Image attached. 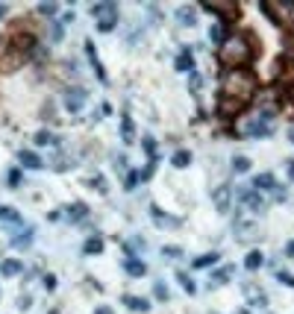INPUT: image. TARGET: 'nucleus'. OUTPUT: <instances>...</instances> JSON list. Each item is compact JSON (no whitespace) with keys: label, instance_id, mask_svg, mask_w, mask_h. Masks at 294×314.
Listing matches in <instances>:
<instances>
[{"label":"nucleus","instance_id":"nucleus-1","mask_svg":"<svg viewBox=\"0 0 294 314\" xmlns=\"http://www.w3.org/2000/svg\"><path fill=\"white\" fill-rule=\"evenodd\" d=\"M256 94V77L247 68H229L221 77V100H218V115L232 118L238 115Z\"/></svg>","mask_w":294,"mask_h":314},{"label":"nucleus","instance_id":"nucleus-2","mask_svg":"<svg viewBox=\"0 0 294 314\" xmlns=\"http://www.w3.org/2000/svg\"><path fill=\"white\" fill-rule=\"evenodd\" d=\"M253 56H256V50H253V41L247 38V35H229L224 38V44H221V50H218V59L224 68H247V65L253 62Z\"/></svg>","mask_w":294,"mask_h":314},{"label":"nucleus","instance_id":"nucleus-3","mask_svg":"<svg viewBox=\"0 0 294 314\" xmlns=\"http://www.w3.org/2000/svg\"><path fill=\"white\" fill-rule=\"evenodd\" d=\"M241 132H244L247 138H268V135L274 132V112H271V109L259 112L256 118H250L247 124L241 126Z\"/></svg>","mask_w":294,"mask_h":314},{"label":"nucleus","instance_id":"nucleus-4","mask_svg":"<svg viewBox=\"0 0 294 314\" xmlns=\"http://www.w3.org/2000/svg\"><path fill=\"white\" fill-rule=\"evenodd\" d=\"M86 100H89V94H86V88H80V85H74V88H68L65 97H62V103H65L68 112H80L83 106H86Z\"/></svg>","mask_w":294,"mask_h":314},{"label":"nucleus","instance_id":"nucleus-5","mask_svg":"<svg viewBox=\"0 0 294 314\" xmlns=\"http://www.w3.org/2000/svg\"><path fill=\"white\" fill-rule=\"evenodd\" d=\"M238 197L253 209V212H262L265 209V197H262L259 191H253V188H238Z\"/></svg>","mask_w":294,"mask_h":314},{"label":"nucleus","instance_id":"nucleus-6","mask_svg":"<svg viewBox=\"0 0 294 314\" xmlns=\"http://www.w3.org/2000/svg\"><path fill=\"white\" fill-rule=\"evenodd\" d=\"M18 161H21V167H27V170H38V167H44L41 156L33 153V150H21V153H18Z\"/></svg>","mask_w":294,"mask_h":314},{"label":"nucleus","instance_id":"nucleus-7","mask_svg":"<svg viewBox=\"0 0 294 314\" xmlns=\"http://www.w3.org/2000/svg\"><path fill=\"white\" fill-rule=\"evenodd\" d=\"M109 15H118V3H112V0H103V3H95L92 6V18H109Z\"/></svg>","mask_w":294,"mask_h":314},{"label":"nucleus","instance_id":"nucleus-8","mask_svg":"<svg viewBox=\"0 0 294 314\" xmlns=\"http://www.w3.org/2000/svg\"><path fill=\"white\" fill-rule=\"evenodd\" d=\"M177 21H180V27H195L197 24V9L195 6H180V9H177Z\"/></svg>","mask_w":294,"mask_h":314},{"label":"nucleus","instance_id":"nucleus-9","mask_svg":"<svg viewBox=\"0 0 294 314\" xmlns=\"http://www.w3.org/2000/svg\"><path fill=\"white\" fill-rule=\"evenodd\" d=\"M229 194H232V188H229V185H221V188H215L212 200H215L218 212H229Z\"/></svg>","mask_w":294,"mask_h":314},{"label":"nucleus","instance_id":"nucleus-10","mask_svg":"<svg viewBox=\"0 0 294 314\" xmlns=\"http://www.w3.org/2000/svg\"><path fill=\"white\" fill-rule=\"evenodd\" d=\"M30 244H33V229H30V226H24V229L12 238V247H15V250H27Z\"/></svg>","mask_w":294,"mask_h":314},{"label":"nucleus","instance_id":"nucleus-11","mask_svg":"<svg viewBox=\"0 0 294 314\" xmlns=\"http://www.w3.org/2000/svg\"><path fill=\"white\" fill-rule=\"evenodd\" d=\"M177 71H183V74H192V71H195V56H192V50H180V56H177Z\"/></svg>","mask_w":294,"mask_h":314},{"label":"nucleus","instance_id":"nucleus-12","mask_svg":"<svg viewBox=\"0 0 294 314\" xmlns=\"http://www.w3.org/2000/svg\"><path fill=\"white\" fill-rule=\"evenodd\" d=\"M86 53H89V59H92V65H95V71H98V79H100V82H106L109 77H106V71H103V65H100V59H98V53H95V44H92V41H86Z\"/></svg>","mask_w":294,"mask_h":314},{"label":"nucleus","instance_id":"nucleus-13","mask_svg":"<svg viewBox=\"0 0 294 314\" xmlns=\"http://www.w3.org/2000/svg\"><path fill=\"white\" fill-rule=\"evenodd\" d=\"M124 306H127L130 312H147V309H150V303H147L144 297H132V294L124 297Z\"/></svg>","mask_w":294,"mask_h":314},{"label":"nucleus","instance_id":"nucleus-14","mask_svg":"<svg viewBox=\"0 0 294 314\" xmlns=\"http://www.w3.org/2000/svg\"><path fill=\"white\" fill-rule=\"evenodd\" d=\"M124 267H127V273H130V276H144V273H147V264H144V261H138L135 255H130V258L124 261Z\"/></svg>","mask_w":294,"mask_h":314},{"label":"nucleus","instance_id":"nucleus-15","mask_svg":"<svg viewBox=\"0 0 294 314\" xmlns=\"http://www.w3.org/2000/svg\"><path fill=\"white\" fill-rule=\"evenodd\" d=\"M121 138H124L127 144H132V141H135V124H132L130 115H124V118H121Z\"/></svg>","mask_w":294,"mask_h":314},{"label":"nucleus","instance_id":"nucleus-16","mask_svg":"<svg viewBox=\"0 0 294 314\" xmlns=\"http://www.w3.org/2000/svg\"><path fill=\"white\" fill-rule=\"evenodd\" d=\"M274 188H277V182H274L271 173H259V176L253 179V191H274Z\"/></svg>","mask_w":294,"mask_h":314},{"label":"nucleus","instance_id":"nucleus-17","mask_svg":"<svg viewBox=\"0 0 294 314\" xmlns=\"http://www.w3.org/2000/svg\"><path fill=\"white\" fill-rule=\"evenodd\" d=\"M21 62H24V56H21V53H15V50L9 47V56L0 62V71H6V74H9V71H15V68H18Z\"/></svg>","mask_w":294,"mask_h":314},{"label":"nucleus","instance_id":"nucleus-18","mask_svg":"<svg viewBox=\"0 0 294 314\" xmlns=\"http://www.w3.org/2000/svg\"><path fill=\"white\" fill-rule=\"evenodd\" d=\"M21 270H24V264L15 261V258H6V261L0 264V273H3V276H18Z\"/></svg>","mask_w":294,"mask_h":314},{"label":"nucleus","instance_id":"nucleus-19","mask_svg":"<svg viewBox=\"0 0 294 314\" xmlns=\"http://www.w3.org/2000/svg\"><path fill=\"white\" fill-rule=\"evenodd\" d=\"M0 223H12V226H18V223H21V215H18L12 206H0Z\"/></svg>","mask_w":294,"mask_h":314},{"label":"nucleus","instance_id":"nucleus-20","mask_svg":"<svg viewBox=\"0 0 294 314\" xmlns=\"http://www.w3.org/2000/svg\"><path fill=\"white\" fill-rule=\"evenodd\" d=\"M150 215H153V220H156L159 226H177V223H180L177 218H168V215H162V209H159V206H150Z\"/></svg>","mask_w":294,"mask_h":314},{"label":"nucleus","instance_id":"nucleus-21","mask_svg":"<svg viewBox=\"0 0 294 314\" xmlns=\"http://www.w3.org/2000/svg\"><path fill=\"white\" fill-rule=\"evenodd\" d=\"M235 232H238V238H241V241L256 238V226H253V223H235Z\"/></svg>","mask_w":294,"mask_h":314},{"label":"nucleus","instance_id":"nucleus-22","mask_svg":"<svg viewBox=\"0 0 294 314\" xmlns=\"http://www.w3.org/2000/svg\"><path fill=\"white\" fill-rule=\"evenodd\" d=\"M65 212H68V218L71 220H86V215H89L86 203H74V206H68Z\"/></svg>","mask_w":294,"mask_h":314},{"label":"nucleus","instance_id":"nucleus-23","mask_svg":"<svg viewBox=\"0 0 294 314\" xmlns=\"http://www.w3.org/2000/svg\"><path fill=\"white\" fill-rule=\"evenodd\" d=\"M262 261H265V255H262L259 250H253V252H247V258H244V267H247V270H259Z\"/></svg>","mask_w":294,"mask_h":314},{"label":"nucleus","instance_id":"nucleus-24","mask_svg":"<svg viewBox=\"0 0 294 314\" xmlns=\"http://www.w3.org/2000/svg\"><path fill=\"white\" fill-rule=\"evenodd\" d=\"M56 141H59V138H56L53 132H47V129H41V132L35 135V144H38V147H53Z\"/></svg>","mask_w":294,"mask_h":314},{"label":"nucleus","instance_id":"nucleus-25","mask_svg":"<svg viewBox=\"0 0 294 314\" xmlns=\"http://www.w3.org/2000/svg\"><path fill=\"white\" fill-rule=\"evenodd\" d=\"M224 35H227V24H224V21H218V24L209 30V38H212L215 44H224Z\"/></svg>","mask_w":294,"mask_h":314},{"label":"nucleus","instance_id":"nucleus-26","mask_svg":"<svg viewBox=\"0 0 294 314\" xmlns=\"http://www.w3.org/2000/svg\"><path fill=\"white\" fill-rule=\"evenodd\" d=\"M171 164H174V167H189V164H192V153H189V150H177L174 158H171Z\"/></svg>","mask_w":294,"mask_h":314},{"label":"nucleus","instance_id":"nucleus-27","mask_svg":"<svg viewBox=\"0 0 294 314\" xmlns=\"http://www.w3.org/2000/svg\"><path fill=\"white\" fill-rule=\"evenodd\" d=\"M100 250H103V238H98V235H92V238L86 241V247H83L86 255H95V252H100Z\"/></svg>","mask_w":294,"mask_h":314},{"label":"nucleus","instance_id":"nucleus-28","mask_svg":"<svg viewBox=\"0 0 294 314\" xmlns=\"http://www.w3.org/2000/svg\"><path fill=\"white\" fill-rule=\"evenodd\" d=\"M218 252H206V255H200V258H195V267H212V264H218Z\"/></svg>","mask_w":294,"mask_h":314},{"label":"nucleus","instance_id":"nucleus-29","mask_svg":"<svg viewBox=\"0 0 294 314\" xmlns=\"http://www.w3.org/2000/svg\"><path fill=\"white\" fill-rule=\"evenodd\" d=\"M286 59H294V24L286 27Z\"/></svg>","mask_w":294,"mask_h":314},{"label":"nucleus","instance_id":"nucleus-30","mask_svg":"<svg viewBox=\"0 0 294 314\" xmlns=\"http://www.w3.org/2000/svg\"><path fill=\"white\" fill-rule=\"evenodd\" d=\"M232 170H235V173H247V170H250V158L247 156H235L232 158Z\"/></svg>","mask_w":294,"mask_h":314},{"label":"nucleus","instance_id":"nucleus-31","mask_svg":"<svg viewBox=\"0 0 294 314\" xmlns=\"http://www.w3.org/2000/svg\"><path fill=\"white\" fill-rule=\"evenodd\" d=\"M229 276H232V267H221V270H218V273H215V276L209 279V285H224V282L229 279Z\"/></svg>","mask_w":294,"mask_h":314},{"label":"nucleus","instance_id":"nucleus-32","mask_svg":"<svg viewBox=\"0 0 294 314\" xmlns=\"http://www.w3.org/2000/svg\"><path fill=\"white\" fill-rule=\"evenodd\" d=\"M177 279H180V285H183V288H186L189 294H195V291H197V285L192 282V279H189V273H186V270H180V273H177Z\"/></svg>","mask_w":294,"mask_h":314},{"label":"nucleus","instance_id":"nucleus-33","mask_svg":"<svg viewBox=\"0 0 294 314\" xmlns=\"http://www.w3.org/2000/svg\"><path fill=\"white\" fill-rule=\"evenodd\" d=\"M141 144H144V150H147L150 161H156V141H153L150 135H144V138H141Z\"/></svg>","mask_w":294,"mask_h":314},{"label":"nucleus","instance_id":"nucleus-34","mask_svg":"<svg viewBox=\"0 0 294 314\" xmlns=\"http://www.w3.org/2000/svg\"><path fill=\"white\" fill-rule=\"evenodd\" d=\"M277 279L283 285H289V288H294V276L289 273V270H277Z\"/></svg>","mask_w":294,"mask_h":314},{"label":"nucleus","instance_id":"nucleus-35","mask_svg":"<svg viewBox=\"0 0 294 314\" xmlns=\"http://www.w3.org/2000/svg\"><path fill=\"white\" fill-rule=\"evenodd\" d=\"M144 247H147V244H144L141 238H132L130 244H127V250H130V252H144Z\"/></svg>","mask_w":294,"mask_h":314},{"label":"nucleus","instance_id":"nucleus-36","mask_svg":"<svg viewBox=\"0 0 294 314\" xmlns=\"http://www.w3.org/2000/svg\"><path fill=\"white\" fill-rule=\"evenodd\" d=\"M92 185H95V188H98L100 194H106V191H109V188H106V179H103L100 173H95V176H92Z\"/></svg>","mask_w":294,"mask_h":314},{"label":"nucleus","instance_id":"nucleus-37","mask_svg":"<svg viewBox=\"0 0 294 314\" xmlns=\"http://www.w3.org/2000/svg\"><path fill=\"white\" fill-rule=\"evenodd\" d=\"M38 12H41V15H56V12H59V6H56V3H41V6H38Z\"/></svg>","mask_w":294,"mask_h":314},{"label":"nucleus","instance_id":"nucleus-38","mask_svg":"<svg viewBox=\"0 0 294 314\" xmlns=\"http://www.w3.org/2000/svg\"><path fill=\"white\" fill-rule=\"evenodd\" d=\"M62 27H65L62 21H53V27H50V35H53V41H59V38H62Z\"/></svg>","mask_w":294,"mask_h":314},{"label":"nucleus","instance_id":"nucleus-39","mask_svg":"<svg viewBox=\"0 0 294 314\" xmlns=\"http://www.w3.org/2000/svg\"><path fill=\"white\" fill-rule=\"evenodd\" d=\"M9 185H12V188H18V185H21V170H18V167H15V170H9Z\"/></svg>","mask_w":294,"mask_h":314},{"label":"nucleus","instance_id":"nucleus-40","mask_svg":"<svg viewBox=\"0 0 294 314\" xmlns=\"http://www.w3.org/2000/svg\"><path fill=\"white\" fill-rule=\"evenodd\" d=\"M68 164H71V161H68L65 156H56V158H53V170H68Z\"/></svg>","mask_w":294,"mask_h":314},{"label":"nucleus","instance_id":"nucleus-41","mask_svg":"<svg viewBox=\"0 0 294 314\" xmlns=\"http://www.w3.org/2000/svg\"><path fill=\"white\" fill-rule=\"evenodd\" d=\"M153 294H156V300H168V288H165L162 282L153 285Z\"/></svg>","mask_w":294,"mask_h":314},{"label":"nucleus","instance_id":"nucleus-42","mask_svg":"<svg viewBox=\"0 0 294 314\" xmlns=\"http://www.w3.org/2000/svg\"><path fill=\"white\" fill-rule=\"evenodd\" d=\"M41 285H44L47 291H53V288H56V276H53V273H47V276L41 279Z\"/></svg>","mask_w":294,"mask_h":314},{"label":"nucleus","instance_id":"nucleus-43","mask_svg":"<svg viewBox=\"0 0 294 314\" xmlns=\"http://www.w3.org/2000/svg\"><path fill=\"white\" fill-rule=\"evenodd\" d=\"M165 255H171V258H177V255H183V250H180V247H165Z\"/></svg>","mask_w":294,"mask_h":314},{"label":"nucleus","instance_id":"nucleus-44","mask_svg":"<svg viewBox=\"0 0 294 314\" xmlns=\"http://www.w3.org/2000/svg\"><path fill=\"white\" fill-rule=\"evenodd\" d=\"M138 179H141V176H138V173H130V176H127V188H135V182H138Z\"/></svg>","mask_w":294,"mask_h":314},{"label":"nucleus","instance_id":"nucleus-45","mask_svg":"<svg viewBox=\"0 0 294 314\" xmlns=\"http://www.w3.org/2000/svg\"><path fill=\"white\" fill-rule=\"evenodd\" d=\"M286 170H289V179H292V182H294V158H292V161H289V167H286Z\"/></svg>","mask_w":294,"mask_h":314},{"label":"nucleus","instance_id":"nucleus-46","mask_svg":"<svg viewBox=\"0 0 294 314\" xmlns=\"http://www.w3.org/2000/svg\"><path fill=\"white\" fill-rule=\"evenodd\" d=\"M286 252H289V255L294 258V241H289V247H286Z\"/></svg>","mask_w":294,"mask_h":314},{"label":"nucleus","instance_id":"nucleus-47","mask_svg":"<svg viewBox=\"0 0 294 314\" xmlns=\"http://www.w3.org/2000/svg\"><path fill=\"white\" fill-rule=\"evenodd\" d=\"M95 314H112V309H106V306H103V309H98Z\"/></svg>","mask_w":294,"mask_h":314},{"label":"nucleus","instance_id":"nucleus-48","mask_svg":"<svg viewBox=\"0 0 294 314\" xmlns=\"http://www.w3.org/2000/svg\"><path fill=\"white\" fill-rule=\"evenodd\" d=\"M3 15H6V6H0V18H3Z\"/></svg>","mask_w":294,"mask_h":314},{"label":"nucleus","instance_id":"nucleus-49","mask_svg":"<svg viewBox=\"0 0 294 314\" xmlns=\"http://www.w3.org/2000/svg\"><path fill=\"white\" fill-rule=\"evenodd\" d=\"M292 141H294V129H292Z\"/></svg>","mask_w":294,"mask_h":314},{"label":"nucleus","instance_id":"nucleus-50","mask_svg":"<svg viewBox=\"0 0 294 314\" xmlns=\"http://www.w3.org/2000/svg\"><path fill=\"white\" fill-rule=\"evenodd\" d=\"M238 314H247V312H238Z\"/></svg>","mask_w":294,"mask_h":314}]
</instances>
